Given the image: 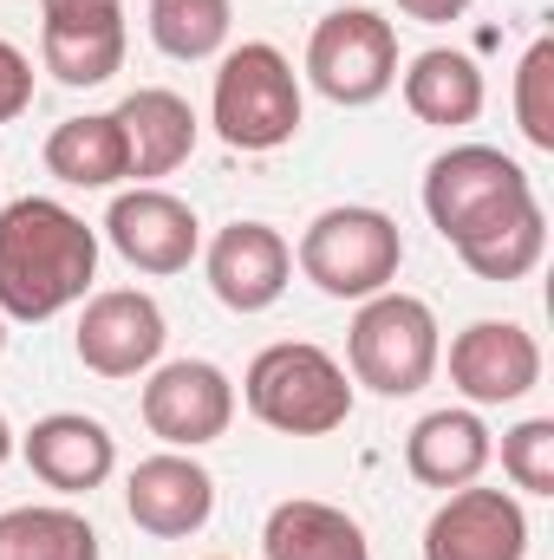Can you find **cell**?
<instances>
[{
  "mask_svg": "<svg viewBox=\"0 0 554 560\" xmlns=\"http://www.w3.org/2000/svg\"><path fill=\"white\" fill-rule=\"evenodd\" d=\"M99 280V229L53 196H20L0 209V319H53Z\"/></svg>",
  "mask_w": 554,
  "mask_h": 560,
  "instance_id": "obj_1",
  "label": "cell"
},
{
  "mask_svg": "<svg viewBox=\"0 0 554 560\" xmlns=\"http://www.w3.org/2000/svg\"><path fill=\"white\" fill-rule=\"evenodd\" d=\"M535 209V183L516 156H503L496 143H450L443 156H430L424 170V215L430 229L463 248L489 229H503L509 215Z\"/></svg>",
  "mask_w": 554,
  "mask_h": 560,
  "instance_id": "obj_2",
  "label": "cell"
},
{
  "mask_svg": "<svg viewBox=\"0 0 554 560\" xmlns=\"http://www.w3.org/2000/svg\"><path fill=\"white\" fill-rule=\"evenodd\" d=\"M242 405L280 436H326L353 418V378L326 346L280 339V346L255 352V365L242 378Z\"/></svg>",
  "mask_w": 554,
  "mask_h": 560,
  "instance_id": "obj_3",
  "label": "cell"
},
{
  "mask_svg": "<svg viewBox=\"0 0 554 560\" xmlns=\"http://www.w3.org/2000/svg\"><path fill=\"white\" fill-rule=\"evenodd\" d=\"M300 79L287 66V52L268 39H242L235 52H222L216 66V92H209V125L229 150H280L300 131Z\"/></svg>",
  "mask_w": 554,
  "mask_h": 560,
  "instance_id": "obj_4",
  "label": "cell"
},
{
  "mask_svg": "<svg viewBox=\"0 0 554 560\" xmlns=\"http://www.w3.org/2000/svg\"><path fill=\"white\" fill-rule=\"evenodd\" d=\"M293 261L326 300H372L405 268V235L385 209L346 202V209H320L307 222Z\"/></svg>",
  "mask_w": 554,
  "mask_h": 560,
  "instance_id": "obj_5",
  "label": "cell"
},
{
  "mask_svg": "<svg viewBox=\"0 0 554 560\" xmlns=\"http://www.w3.org/2000/svg\"><path fill=\"white\" fill-rule=\"evenodd\" d=\"M443 359V339H437V313L417 300V293H372L359 300L353 313V332H346V365H353V385L379 392V398H412L430 385Z\"/></svg>",
  "mask_w": 554,
  "mask_h": 560,
  "instance_id": "obj_6",
  "label": "cell"
},
{
  "mask_svg": "<svg viewBox=\"0 0 554 560\" xmlns=\"http://www.w3.org/2000/svg\"><path fill=\"white\" fill-rule=\"evenodd\" d=\"M307 79L333 105H379L399 85V33L372 7H333L307 39Z\"/></svg>",
  "mask_w": 554,
  "mask_h": 560,
  "instance_id": "obj_7",
  "label": "cell"
},
{
  "mask_svg": "<svg viewBox=\"0 0 554 560\" xmlns=\"http://www.w3.org/2000/svg\"><path fill=\"white\" fill-rule=\"evenodd\" d=\"M163 306L138 293V287H112V293H92L85 313H79V332H72V352L85 372L99 378H138L163 359Z\"/></svg>",
  "mask_w": 554,
  "mask_h": 560,
  "instance_id": "obj_8",
  "label": "cell"
},
{
  "mask_svg": "<svg viewBox=\"0 0 554 560\" xmlns=\"http://www.w3.org/2000/svg\"><path fill=\"white\" fill-rule=\"evenodd\" d=\"M143 423L170 450H203L235 423V385L209 359H170L143 385Z\"/></svg>",
  "mask_w": 554,
  "mask_h": 560,
  "instance_id": "obj_9",
  "label": "cell"
},
{
  "mask_svg": "<svg viewBox=\"0 0 554 560\" xmlns=\"http://www.w3.org/2000/svg\"><path fill=\"white\" fill-rule=\"evenodd\" d=\"M105 242L138 268V275H183L203 248V222L183 196L138 183L105 209Z\"/></svg>",
  "mask_w": 554,
  "mask_h": 560,
  "instance_id": "obj_10",
  "label": "cell"
},
{
  "mask_svg": "<svg viewBox=\"0 0 554 560\" xmlns=\"http://www.w3.org/2000/svg\"><path fill=\"white\" fill-rule=\"evenodd\" d=\"M450 385L470 405H522L542 385V346L516 319H476L450 339Z\"/></svg>",
  "mask_w": 554,
  "mask_h": 560,
  "instance_id": "obj_11",
  "label": "cell"
},
{
  "mask_svg": "<svg viewBox=\"0 0 554 560\" xmlns=\"http://www.w3.org/2000/svg\"><path fill=\"white\" fill-rule=\"evenodd\" d=\"M529 515L509 489H450L443 509L424 522V560H522Z\"/></svg>",
  "mask_w": 554,
  "mask_h": 560,
  "instance_id": "obj_12",
  "label": "cell"
},
{
  "mask_svg": "<svg viewBox=\"0 0 554 560\" xmlns=\"http://www.w3.org/2000/svg\"><path fill=\"white\" fill-rule=\"evenodd\" d=\"M125 509L143 535L157 541H189L196 528H209L216 515V476L189 456V450H163V456H143L125 482Z\"/></svg>",
  "mask_w": 554,
  "mask_h": 560,
  "instance_id": "obj_13",
  "label": "cell"
},
{
  "mask_svg": "<svg viewBox=\"0 0 554 560\" xmlns=\"http://www.w3.org/2000/svg\"><path fill=\"white\" fill-rule=\"evenodd\" d=\"M203 268H209V287H216V300L229 313H268L287 293V280H293V248L268 222H229L209 242Z\"/></svg>",
  "mask_w": 554,
  "mask_h": 560,
  "instance_id": "obj_14",
  "label": "cell"
},
{
  "mask_svg": "<svg viewBox=\"0 0 554 560\" xmlns=\"http://www.w3.org/2000/svg\"><path fill=\"white\" fill-rule=\"evenodd\" d=\"M20 456H26V469H33L46 489H59V495H92V489H105V476L118 469L112 430L99 418H85V411H53V418H39L20 436Z\"/></svg>",
  "mask_w": 554,
  "mask_h": 560,
  "instance_id": "obj_15",
  "label": "cell"
},
{
  "mask_svg": "<svg viewBox=\"0 0 554 560\" xmlns=\"http://www.w3.org/2000/svg\"><path fill=\"white\" fill-rule=\"evenodd\" d=\"M112 118H118V138H125V176H138V183L183 170L189 150H196V112L170 85H138Z\"/></svg>",
  "mask_w": 554,
  "mask_h": 560,
  "instance_id": "obj_16",
  "label": "cell"
},
{
  "mask_svg": "<svg viewBox=\"0 0 554 560\" xmlns=\"http://www.w3.org/2000/svg\"><path fill=\"white\" fill-rule=\"evenodd\" d=\"M496 443H489V423L476 411H430L412 423L405 436V469H412L424 489H470L483 469H489Z\"/></svg>",
  "mask_w": 554,
  "mask_h": 560,
  "instance_id": "obj_17",
  "label": "cell"
},
{
  "mask_svg": "<svg viewBox=\"0 0 554 560\" xmlns=\"http://www.w3.org/2000/svg\"><path fill=\"white\" fill-rule=\"evenodd\" d=\"M262 555L268 560H372V541H366V528L346 509L293 495V502H275V515L262 528Z\"/></svg>",
  "mask_w": 554,
  "mask_h": 560,
  "instance_id": "obj_18",
  "label": "cell"
},
{
  "mask_svg": "<svg viewBox=\"0 0 554 560\" xmlns=\"http://www.w3.org/2000/svg\"><path fill=\"white\" fill-rule=\"evenodd\" d=\"M483 66L457 46H430L417 52L412 72H405V105H412L417 125H437V131H457V125H476L483 118Z\"/></svg>",
  "mask_w": 554,
  "mask_h": 560,
  "instance_id": "obj_19",
  "label": "cell"
},
{
  "mask_svg": "<svg viewBox=\"0 0 554 560\" xmlns=\"http://www.w3.org/2000/svg\"><path fill=\"white\" fill-rule=\"evenodd\" d=\"M46 170L72 189H112L125 183V138H118V118L112 112H85V118H66L53 125L46 138Z\"/></svg>",
  "mask_w": 554,
  "mask_h": 560,
  "instance_id": "obj_20",
  "label": "cell"
},
{
  "mask_svg": "<svg viewBox=\"0 0 554 560\" xmlns=\"http://www.w3.org/2000/svg\"><path fill=\"white\" fill-rule=\"evenodd\" d=\"M0 560H99V528L79 509L26 502L0 515Z\"/></svg>",
  "mask_w": 554,
  "mask_h": 560,
  "instance_id": "obj_21",
  "label": "cell"
},
{
  "mask_svg": "<svg viewBox=\"0 0 554 560\" xmlns=\"http://www.w3.org/2000/svg\"><path fill=\"white\" fill-rule=\"evenodd\" d=\"M457 255H463V268H470L476 280H496V287L535 275V268H542V255H549V215H542V202H535V209H522V215H509L503 229H489V235L463 242Z\"/></svg>",
  "mask_w": 554,
  "mask_h": 560,
  "instance_id": "obj_22",
  "label": "cell"
},
{
  "mask_svg": "<svg viewBox=\"0 0 554 560\" xmlns=\"http://www.w3.org/2000/svg\"><path fill=\"white\" fill-rule=\"evenodd\" d=\"M235 7L229 0H150V39L170 59H216L229 46Z\"/></svg>",
  "mask_w": 554,
  "mask_h": 560,
  "instance_id": "obj_23",
  "label": "cell"
},
{
  "mask_svg": "<svg viewBox=\"0 0 554 560\" xmlns=\"http://www.w3.org/2000/svg\"><path fill=\"white\" fill-rule=\"evenodd\" d=\"M39 66L85 92V85H105L118 66H125V26H105V33H39Z\"/></svg>",
  "mask_w": 554,
  "mask_h": 560,
  "instance_id": "obj_24",
  "label": "cell"
},
{
  "mask_svg": "<svg viewBox=\"0 0 554 560\" xmlns=\"http://www.w3.org/2000/svg\"><path fill=\"white\" fill-rule=\"evenodd\" d=\"M516 125L535 150H554V39L542 33L516 66Z\"/></svg>",
  "mask_w": 554,
  "mask_h": 560,
  "instance_id": "obj_25",
  "label": "cell"
},
{
  "mask_svg": "<svg viewBox=\"0 0 554 560\" xmlns=\"http://www.w3.org/2000/svg\"><path fill=\"white\" fill-rule=\"evenodd\" d=\"M503 476L522 495H554V418H522L503 436Z\"/></svg>",
  "mask_w": 554,
  "mask_h": 560,
  "instance_id": "obj_26",
  "label": "cell"
},
{
  "mask_svg": "<svg viewBox=\"0 0 554 560\" xmlns=\"http://www.w3.org/2000/svg\"><path fill=\"white\" fill-rule=\"evenodd\" d=\"M125 26V0H39V33H105Z\"/></svg>",
  "mask_w": 554,
  "mask_h": 560,
  "instance_id": "obj_27",
  "label": "cell"
},
{
  "mask_svg": "<svg viewBox=\"0 0 554 560\" xmlns=\"http://www.w3.org/2000/svg\"><path fill=\"white\" fill-rule=\"evenodd\" d=\"M26 105H33V59L13 39H0V125H13Z\"/></svg>",
  "mask_w": 554,
  "mask_h": 560,
  "instance_id": "obj_28",
  "label": "cell"
},
{
  "mask_svg": "<svg viewBox=\"0 0 554 560\" xmlns=\"http://www.w3.org/2000/svg\"><path fill=\"white\" fill-rule=\"evenodd\" d=\"M412 20H424V26H450V20H463L476 0H399Z\"/></svg>",
  "mask_w": 554,
  "mask_h": 560,
  "instance_id": "obj_29",
  "label": "cell"
},
{
  "mask_svg": "<svg viewBox=\"0 0 554 560\" xmlns=\"http://www.w3.org/2000/svg\"><path fill=\"white\" fill-rule=\"evenodd\" d=\"M13 456V430H7V411H0V463Z\"/></svg>",
  "mask_w": 554,
  "mask_h": 560,
  "instance_id": "obj_30",
  "label": "cell"
},
{
  "mask_svg": "<svg viewBox=\"0 0 554 560\" xmlns=\"http://www.w3.org/2000/svg\"><path fill=\"white\" fill-rule=\"evenodd\" d=\"M0 352H7V319H0Z\"/></svg>",
  "mask_w": 554,
  "mask_h": 560,
  "instance_id": "obj_31",
  "label": "cell"
},
{
  "mask_svg": "<svg viewBox=\"0 0 554 560\" xmlns=\"http://www.w3.org/2000/svg\"><path fill=\"white\" fill-rule=\"evenodd\" d=\"M216 560H222V555H216Z\"/></svg>",
  "mask_w": 554,
  "mask_h": 560,
  "instance_id": "obj_32",
  "label": "cell"
}]
</instances>
